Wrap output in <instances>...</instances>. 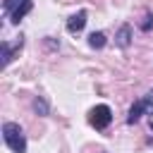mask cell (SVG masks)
<instances>
[{
	"label": "cell",
	"mask_w": 153,
	"mask_h": 153,
	"mask_svg": "<svg viewBox=\"0 0 153 153\" xmlns=\"http://www.w3.org/2000/svg\"><path fill=\"white\" fill-rule=\"evenodd\" d=\"M105 43H108V38H105L103 31H93V33H88V45H91L93 50H100Z\"/></svg>",
	"instance_id": "8"
},
{
	"label": "cell",
	"mask_w": 153,
	"mask_h": 153,
	"mask_svg": "<svg viewBox=\"0 0 153 153\" xmlns=\"http://www.w3.org/2000/svg\"><path fill=\"white\" fill-rule=\"evenodd\" d=\"M88 122H91V127H96L98 131H103V129H108L110 122H112V110H110L108 105H96V108L88 112Z\"/></svg>",
	"instance_id": "4"
},
{
	"label": "cell",
	"mask_w": 153,
	"mask_h": 153,
	"mask_svg": "<svg viewBox=\"0 0 153 153\" xmlns=\"http://www.w3.org/2000/svg\"><path fill=\"white\" fill-rule=\"evenodd\" d=\"M148 143H151V146H153V139H148Z\"/></svg>",
	"instance_id": "11"
},
{
	"label": "cell",
	"mask_w": 153,
	"mask_h": 153,
	"mask_svg": "<svg viewBox=\"0 0 153 153\" xmlns=\"http://www.w3.org/2000/svg\"><path fill=\"white\" fill-rule=\"evenodd\" d=\"M115 43H117L120 48H129V43H131V26H129V24H122V26L117 29Z\"/></svg>",
	"instance_id": "7"
},
{
	"label": "cell",
	"mask_w": 153,
	"mask_h": 153,
	"mask_svg": "<svg viewBox=\"0 0 153 153\" xmlns=\"http://www.w3.org/2000/svg\"><path fill=\"white\" fill-rule=\"evenodd\" d=\"M151 129H153V120H151Z\"/></svg>",
	"instance_id": "12"
},
{
	"label": "cell",
	"mask_w": 153,
	"mask_h": 153,
	"mask_svg": "<svg viewBox=\"0 0 153 153\" xmlns=\"http://www.w3.org/2000/svg\"><path fill=\"white\" fill-rule=\"evenodd\" d=\"M143 115H153V93L139 98L131 108H129V115H127V124H136Z\"/></svg>",
	"instance_id": "3"
},
{
	"label": "cell",
	"mask_w": 153,
	"mask_h": 153,
	"mask_svg": "<svg viewBox=\"0 0 153 153\" xmlns=\"http://www.w3.org/2000/svg\"><path fill=\"white\" fill-rule=\"evenodd\" d=\"M153 29V14L146 17V22H141V31H151Z\"/></svg>",
	"instance_id": "10"
},
{
	"label": "cell",
	"mask_w": 153,
	"mask_h": 153,
	"mask_svg": "<svg viewBox=\"0 0 153 153\" xmlns=\"http://www.w3.org/2000/svg\"><path fill=\"white\" fill-rule=\"evenodd\" d=\"M86 17H88L86 10H79L76 14H72V17L67 19V31H69V33H79V31L86 26Z\"/></svg>",
	"instance_id": "6"
},
{
	"label": "cell",
	"mask_w": 153,
	"mask_h": 153,
	"mask_svg": "<svg viewBox=\"0 0 153 153\" xmlns=\"http://www.w3.org/2000/svg\"><path fill=\"white\" fill-rule=\"evenodd\" d=\"M22 45H24V38H22V36L17 38V43H14V45H10L7 41H2V43H0V50H2V55H0V57H2V67H7V65L12 62L14 53H19V50H22Z\"/></svg>",
	"instance_id": "5"
},
{
	"label": "cell",
	"mask_w": 153,
	"mask_h": 153,
	"mask_svg": "<svg viewBox=\"0 0 153 153\" xmlns=\"http://www.w3.org/2000/svg\"><path fill=\"white\" fill-rule=\"evenodd\" d=\"M31 10H33V0H5L2 2V12L5 17H10L12 24H19Z\"/></svg>",
	"instance_id": "2"
},
{
	"label": "cell",
	"mask_w": 153,
	"mask_h": 153,
	"mask_svg": "<svg viewBox=\"0 0 153 153\" xmlns=\"http://www.w3.org/2000/svg\"><path fill=\"white\" fill-rule=\"evenodd\" d=\"M33 110H36L38 115H48V103H45L41 96H36V98H33Z\"/></svg>",
	"instance_id": "9"
},
{
	"label": "cell",
	"mask_w": 153,
	"mask_h": 153,
	"mask_svg": "<svg viewBox=\"0 0 153 153\" xmlns=\"http://www.w3.org/2000/svg\"><path fill=\"white\" fill-rule=\"evenodd\" d=\"M2 139L12 153H26V136L24 129L17 122H5L2 124Z\"/></svg>",
	"instance_id": "1"
}]
</instances>
